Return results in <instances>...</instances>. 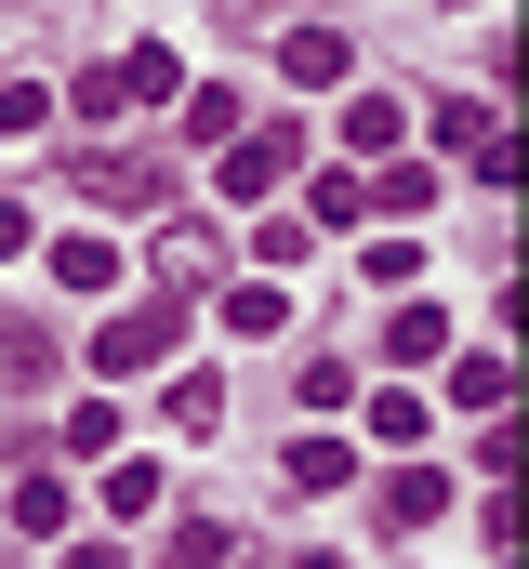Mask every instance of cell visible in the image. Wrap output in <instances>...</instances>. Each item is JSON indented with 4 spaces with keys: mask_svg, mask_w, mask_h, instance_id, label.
Segmentation results:
<instances>
[{
    "mask_svg": "<svg viewBox=\"0 0 529 569\" xmlns=\"http://www.w3.org/2000/svg\"><path fill=\"white\" fill-rule=\"evenodd\" d=\"M291 80H345V40L331 27H291Z\"/></svg>",
    "mask_w": 529,
    "mask_h": 569,
    "instance_id": "cell-2",
    "label": "cell"
},
{
    "mask_svg": "<svg viewBox=\"0 0 529 569\" xmlns=\"http://www.w3.org/2000/svg\"><path fill=\"white\" fill-rule=\"evenodd\" d=\"M385 331H397V358H437V345H450V318H437V305H397Z\"/></svg>",
    "mask_w": 529,
    "mask_h": 569,
    "instance_id": "cell-3",
    "label": "cell"
},
{
    "mask_svg": "<svg viewBox=\"0 0 529 569\" xmlns=\"http://www.w3.org/2000/svg\"><path fill=\"white\" fill-rule=\"evenodd\" d=\"M278 172H291V133H252V146H226V186H239V199H264Z\"/></svg>",
    "mask_w": 529,
    "mask_h": 569,
    "instance_id": "cell-1",
    "label": "cell"
},
{
    "mask_svg": "<svg viewBox=\"0 0 529 569\" xmlns=\"http://www.w3.org/2000/svg\"><path fill=\"white\" fill-rule=\"evenodd\" d=\"M159 345H172V318H107V358H120V371H132V358H159Z\"/></svg>",
    "mask_w": 529,
    "mask_h": 569,
    "instance_id": "cell-6",
    "label": "cell"
},
{
    "mask_svg": "<svg viewBox=\"0 0 529 569\" xmlns=\"http://www.w3.org/2000/svg\"><path fill=\"white\" fill-rule=\"evenodd\" d=\"M186 133H199V146H226V133H239V93H212V80H199V93H186Z\"/></svg>",
    "mask_w": 529,
    "mask_h": 569,
    "instance_id": "cell-4",
    "label": "cell"
},
{
    "mask_svg": "<svg viewBox=\"0 0 529 569\" xmlns=\"http://www.w3.org/2000/svg\"><path fill=\"white\" fill-rule=\"evenodd\" d=\"M53 266H67V291H107V279H120V252H107V239H67Z\"/></svg>",
    "mask_w": 529,
    "mask_h": 569,
    "instance_id": "cell-5",
    "label": "cell"
}]
</instances>
